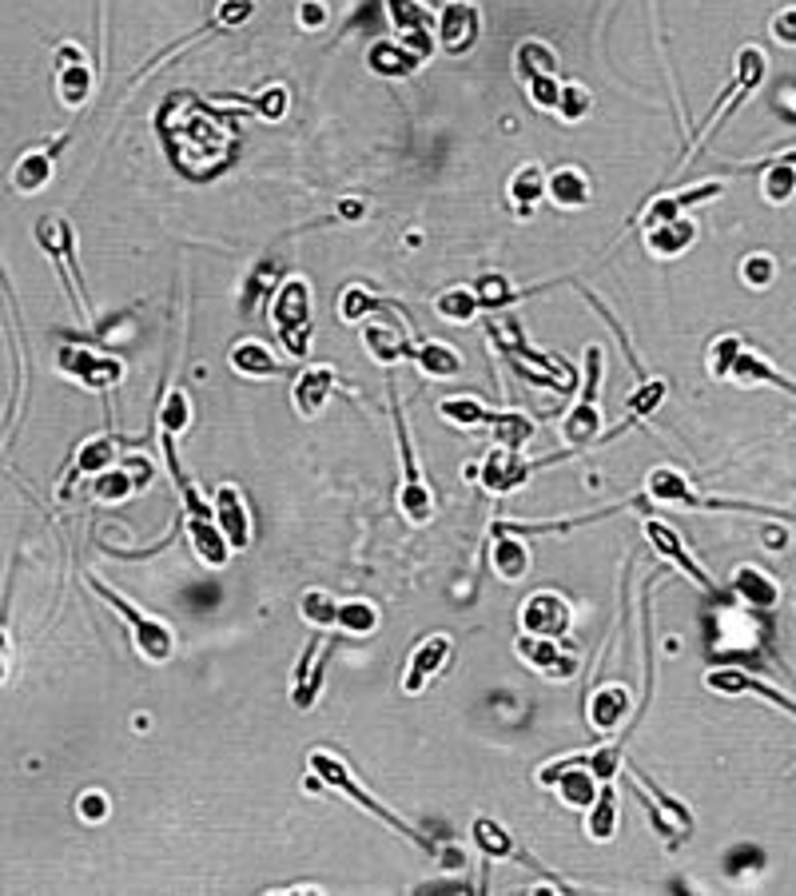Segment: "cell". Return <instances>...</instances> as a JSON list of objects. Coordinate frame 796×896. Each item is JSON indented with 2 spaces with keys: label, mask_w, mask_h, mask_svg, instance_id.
I'll list each match as a JSON object with an SVG mask.
<instances>
[{
  "label": "cell",
  "mask_w": 796,
  "mask_h": 896,
  "mask_svg": "<svg viewBox=\"0 0 796 896\" xmlns=\"http://www.w3.org/2000/svg\"><path fill=\"white\" fill-rule=\"evenodd\" d=\"M470 837H474V845H478V853L491 857V861L534 864V857H526L522 849H518V841L510 837V829H506V825H498L494 817H474V825H470Z\"/></svg>",
  "instance_id": "obj_28"
},
{
  "label": "cell",
  "mask_w": 796,
  "mask_h": 896,
  "mask_svg": "<svg viewBox=\"0 0 796 896\" xmlns=\"http://www.w3.org/2000/svg\"><path fill=\"white\" fill-rule=\"evenodd\" d=\"M247 104H252L255 112H259L263 120H279V116H284L287 112V88H263L259 96H252L247 100Z\"/></svg>",
  "instance_id": "obj_52"
},
{
  "label": "cell",
  "mask_w": 796,
  "mask_h": 896,
  "mask_svg": "<svg viewBox=\"0 0 796 896\" xmlns=\"http://www.w3.org/2000/svg\"><path fill=\"white\" fill-rule=\"evenodd\" d=\"M252 12H255V0H219L216 24H223V28H235V24L252 21Z\"/></svg>",
  "instance_id": "obj_54"
},
{
  "label": "cell",
  "mask_w": 796,
  "mask_h": 896,
  "mask_svg": "<svg viewBox=\"0 0 796 896\" xmlns=\"http://www.w3.org/2000/svg\"><path fill=\"white\" fill-rule=\"evenodd\" d=\"M601 375H605V351H601L598 343H589L578 403L569 406V415L562 418V427H557L566 450H586L589 443H598V435H601V406H598Z\"/></svg>",
  "instance_id": "obj_7"
},
{
  "label": "cell",
  "mask_w": 796,
  "mask_h": 896,
  "mask_svg": "<svg viewBox=\"0 0 796 896\" xmlns=\"http://www.w3.org/2000/svg\"><path fill=\"white\" fill-rule=\"evenodd\" d=\"M9 654H12V645H9V634L0 630V681L9 678Z\"/></svg>",
  "instance_id": "obj_58"
},
{
  "label": "cell",
  "mask_w": 796,
  "mask_h": 896,
  "mask_svg": "<svg viewBox=\"0 0 796 896\" xmlns=\"http://www.w3.org/2000/svg\"><path fill=\"white\" fill-rule=\"evenodd\" d=\"M741 279L749 287H757V291H761V287H769L773 284V260H769V255H749V260L741 263Z\"/></svg>",
  "instance_id": "obj_53"
},
{
  "label": "cell",
  "mask_w": 796,
  "mask_h": 896,
  "mask_svg": "<svg viewBox=\"0 0 796 896\" xmlns=\"http://www.w3.org/2000/svg\"><path fill=\"white\" fill-rule=\"evenodd\" d=\"M438 415L447 418V423H454V427L482 430V427H491L494 411H491V406H482L474 394H450V399L438 403Z\"/></svg>",
  "instance_id": "obj_39"
},
{
  "label": "cell",
  "mask_w": 796,
  "mask_h": 896,
  "mask_svg": "<svg viewBox=\"0 0 796 896\" xmlns=\"http://www.w3.org/2000/svg\"><path fill=\"white\" fill-rule=\"evenodd\" d=\"M331 650H335V634L331 630H315L311 642H307L303 657H299V669L291 678V705L295 710H311L319 698V689L327 681V662Z\"/></svg>",
  "instance_id": "obj_12"
},
{
  "label": "cell",
  "mask_w": 796,
  "mask_h": 896,
  "mask_svg": "<svg viewBox=\"0 0 796 896\" xmlns=\"http://www.w3.org/2000/svg\"><path fill=\"white\" fill-rule=\"evenodd\" d=\"M77 813H80V820H104L108 817V793H100V789H88L84 797L77 801Z\"/></svg>",
  "instance_id": "obj_56"
},
{
  "label": "cell",
  "mask_w": 796,
  "mask_h": 896,
  "mask_svg": "<svg viewBox=\"0 0 796 896\" xmlns=\"http://www.w3.org/2000/svg\"><path fill=\"white\" fill-rule=\"evenodd\" d=\"M391 415H394V438H399V459H403V486H399V510L411 526H426L435 518L438 498L435 491L426 486V474L415 459V443H411V427H406V415L399 406V394L391 391Z\"/></svg>",
  "instance_id": "obj_8"
},
{
  "label": "cell",
  "mask_w": 796,
  "mask_h": 896,
  "mask_svg": "<svg viewBox=\"0 0 796 896\" xmlns=\"http://www.w3.org/2000/svg\"><path fill=\"white\" fill-rule=\"evenodd\" d=\"M136 491H140V479H136L128 467H108L104 474H96V479H92V498H96V503H104V506L128 503Z\"/></svg>",
  "instance_id": "obj_40"
},
{
  "label": "cell",
  "mask_w": 796,
  "mask_h": 896,
  "mask_svg": "<svg viewBox=\"0 0 796 896\" xmlns=\"http://www.w3.org/2000/svg\"><path fill=\"white\" fill-rule=\"evenodd\" d=\"M450 657V634H430L411 650L406 657V669H403V693H423L430 686V678H438V669L447 666Z\"/></svg>",
  "instance_id": "obj_23"
},
{
  "label": "cell",
  "mask_w": 796,
  "mask_h": 896,
  "mask_svg": "<svg viewBox=\"0 0 796 896\" xmlns=\"http://www.w3.org/2000/svg\"><path fill=\"white\" fill-rule=\"evenodd\" d=\"M630 710H633L630 689L618 686V681H610V686H601V689H593V693H589L586 722H589V730H593V733L610 737V733H618L625 725Z\"/></svg>",
  "instance_id": "obj_25"
},
{
  "label": "cell",
  "mask_w": 796,
  "mask_h": 896,
  "mask_svg": "<svg viewBox=\"0 0 796 896\" xmlns=\"http://www.w3.org/2000/svg\"><path fill=\"white\" fill-rule=\"evenodd\" d=\"M36 243H41L44 252H48V260H56V263H65V267H72V279H77V291H80V267H77V260H72V228H68V219L65 216H44V219H36ZM84 299V296H80ZM88 303V299H84Z\"/></svg>",
  "instance_id": "obj_31"
},
{
  "label": "cell",
  "mask_w": 796,
  "mask_h": 896,
  "mask_svg": "<svg viewBox=\"0 0 796 896\" xmlns=\"http://www.w3.org/2000/svg\"><path fill=\"white\" fill-rule=\"evenodd\" d=\"M228 363H231V371L243 375V379H272V375L284 371L279 355H275V351L267 347V343H259V340L235 343V347L228 351Z\"/></svg>",
  "instance_id": "obj_30"
},
{
  "label": "cell",
  "mask_w": 796,
  "mask_h": 896,
  "mask_svg": "<svg viewBox=\"0 0 796 896\" xmlns=\"http://www.w3.org/2000/svg\"><path fill=\"white\" fill-rule=\"evenodd\" d=\"M761 192L769 204H788L796 196V156H781L773 164H764Z\"/></svg>",
  "instance_id": "obj_42"
},
{
  "label": "cell",
  "mask_w": 796,
  "mask_h": 896,
  "mask_svg": "<svg viewBox=\"0 0 796 896\" xmlns=\"http://www.w3.org/2000/svg\"><path fill=\"white\" fill-rule=\"evenodd\" d=\"M379 311V299L371 296V287L362 284H350L347 291H343V299H338V319L343 323H362L367 315H374Z\"/></svg>",
  "instance_id": "obj_49"
},
{
  "label": "cell",
  "mask_w": 796,
  "mask_h": 896,
  "mask_svg": "<svg viewBox=\"0 0 796 896\" xmlns=\"http://www.w3.org/2000/svg\"><path fill=\"white\" fill-rule=\"evenodd\" d=\"M88 590L96 594L104 606H108L112 613H120L124 622L131 625V642H136V654L143 657V662H152V666H168L175 654V634L172 625L160 622V618H152V613L136 610V601H128L124 594H116L108 586V582H100L96 574H88Z\"/></svg>",
  "instance_id": "obj_4"
},
{
  "label": "cell",
  "mask_w": 796,
  "mask_h": 896,
  "mask_svg": "<svg viewBox=\"0 0 796 896\" xmlns=\"http://www.w3.org/2000/svg\"><path fill=\"white\" fill-rule=\"evenodd\" d=\"M315 303H311V284L303 275H287L284 287L272 299V328L275 340L284 343L291 359H303L311 351V335H315Z\"/></svg>",
  "instance_id": "obj_6"
},
{
  "label": "cell",
  "mask_w": 796,
  "mask_h": 896,
  "mask_svg": "<svg viewBox=\"0 0 796 896\" xmlns=\"http://www.w3.org/2000/svg\"><path fill=\"white\" fill-rule=\"evenodd\" d=\"M435 311L438 319H447V323H474L482 303L478 296H474V287H450V291H442V296L435 299Z\"/></svg>",
  "instance_id": "obj_45"
},
{
  "label": "cell",
  "mask_w": 796,
  "mask_h": 896,
  "mask_svg": "<svg viewBox=\"0 0 796 896\" xmlns=\"http://www.w3.org/2000/svg\"><path fill=\"white\" fill-rule=\"evenodd\" d=\"M569 761H574V766H586L598 781H613V777L625 769L622 745H601V749H593V754H574Z\"/></svg>",
  "instance_id": "obj_48"
},
{
  "label": "cell",
  "mask_w": 796,
  "mask_h": 896,
  "mask_svg": "<svg viewBox=\"0 0 796 896\" xmlns=\"http://www.w3.org/2000/svg\"><path fill=\"white\" fill-rule=\"evenodd\" d=\"M732 594H737L745 606H757V610H769V606H776V598H781L776 582L757 566H741L732 574Z\"/></svg>",
  "instance_id": "obj_36"
},
{
  "label": "cell",
  "mask_w": 796,
  "mask_h": 896,
  "mask_svg": "<svg viewBox=\"0 0 796 896\" xmlns=\"http://www.w3.org/2000/svg\"><path fill=\"white\" fill-rule=\"evenodd\" d=\"M613 832H618V793L610 781H601L598 797L586 809V837L589 841H613Z\"/></svg>",
  "instance_id": "obj_35"
},
{
  "label": "cell",
  "mask_w": 796,
  "mask_h": 896,
  "mask_svg": "<svg viewBox=\"0 0 796 896\" xmlns=\"http://www.w3.org/2000/svg\"><path fill=\"white\" fill-rule=\"evenodd\" d=\"M705 686L713 689V693H757V698H764V701H773V705H781V710H788L796 717V701H788L785 693H776L773 686H764V681H757V678H749L745 669H710L705 674Z\"/></svg>",
  "instance_id": "obj_29"
},
{
  "label": "cell",
  "mask_w": 796,
  "mask_h": 896,
  "mask_svg": "<svg viewBox=\"0 0 796 896\" xmlns=\"http://www.w3.org/2000/svg\"><path fill=\"white\" fill-rule=\"evenodd\" d=\"M187 427H192V399H187L184 387H172L164 394V403H160V435L180 438Z\"/></svg>",
  "instance_id": "obj_46"
},
{
  "label": "cell",
  "mask_w": 796,
  "mask_h": 896,
  "mask_svg": "<svg viewBox=\"0 0 796 896\" xmlns=\"http://www.w3.org/2000/svg\"><path fill=\"white\" fill-rule=\"evenodd\" d=\"M411 363H415L426 379H459V375L466 371V363H462L459 351L450 347V343H438V340L418 343V347L411 351Z\"/></svg>",
  "instance_id": "obj_32"
},
{
  "label": "cell",
  "mask_w": 796,
  "mask_h": 896,
  "mask_svg": "<svg viewBox=\"0 0 796 896\" xmlns=\"http://www.w3.org/2000/svg\"><path fill=\"white\" fill-rule=\"evenodd\" d=\"M387 16H391V28L415 56H430L435 53V12L426 9L423 0H387Z\"/></svg>",
  "instance_id": "obj_19"
},
{
  "label": "cell",
  "mask_w": 796,
  "mask_h": 896,
  "mask_svg": "<svg viewBox=\"0 0 796 896\" xmlns=\"http://www.w3.org/2000/svg\"><path fill=\"white\" fill-rule=\"evenodd\" d=\"M697 240V223L689 216H677L657 223V228H645V252L657 255V260H677L681 252H689Z\"/></svg>",
  "instance_id": "obj_27"
},
{
  "label": "cell",
  "mask_w": 796,
  "mask_h": 896,
  "mask_svg": "<svg viewBox=\"0 0 796 896\" xmlns=\"http://www.w3.org/2000/svg\"><path fill=\"white\" fill-rule=\"evenodd\" d=\"M637 503H657V506H681V510H741V514H764V518H785L796 522V514L773 510V506H753V503H729V498H710L701 494L693 482L673 467H654L645 474V494Z\"/></svg>",
  "instance_id": "obj_2"
},
{
  "label": "cell",
  "mask_w": 796,
  "mask_h": 896,
  "mask_svg": "<svg viewBox=\"0 0 796 896\" xmlns=\"http://www.w3.org/2000/svg\"><path fill=\"white\" fill-rule=\"evenodd\" d=\"M514 654H518V662H526V666L538 669L550 681H569L578 674V645L569 642V637L518 634L514 637Z\"/></svg>",
  "instance_id": "obj_10"
},
{
  "label": "cell",
  "mask_w": 796,
  "mask_h": 896,
  "mask_svg": "<svg viewBox=\"0 0 796 896\" xmlns=\"http://www.w3.org/2000/svg\"><path fill=\"white\" fill-rule=\"evenodd\" d=\"M514 72L518 80L526 84L534 108L542 112H554L557 108V96H562V80H557V56L550 44L542 41H522L514 48Z\"/></svg>",
  "instance_id": "obj_9"
},
{
  "label": "cell",
  "mask_w": 796,
  "mask_h": 896,
  "mask_svg": "<svg viewBox=\"0 0 796 896\" xmlns=\"http://www.w3.org/2000/svg\"><path fill=\"white\" fill-rule=\"evenodd\" d=\"M295 16H299L303 28H323V24H327V4H323V0H303Z\"/></svg>",
  "instance_id": "obj_57"
},
{
  "label": "cell",
  "mask_w": 796,
  "mask_h": 896,
  "mask_svg": "<svg viewBox=\"0 0 796 896\" xmlns=\"http://www.w3.org/2000/svg\"><path fill=\"white\" fill-rule=\"evenodd\" d=\"M116 447H120V443L112 435L88 438L77 455V479H96V474H104L108 467H116Z\"/></svg>",
  "instance_id": "obj_43"
},
{
  "label": "cell",
  "mask_w": 796,
  "mask_h": 896,
  "mask_svg": "<svg viewBox=\"0 0 796 896\" xmlns=\"http://www.w3.org/2000/svg\"><path fill=\"white\" fill-rule=\"evenodd\" d=\"M518 625H522V634H534V637H569L574 606L557 590H538L522 601Z\"/></svg>",
  "instance_id": "obj_14"
},
{
  "label": "cell",
  "mask_w": 796,
  "mask_h": 896,
  "mask_svg": "<svg viewBox=\"0 0 796 896\" xmlns=\"http://www.w3.org/2000/svg\"><path fill=\"white\" fill-rule=\"evenodd\" d=\"M534 418L522 415V411H494L491 418V438L494 447H510V450H522L530 438H534Z\"/></svg>",
  "instance_id": "obj_38"
},
{
  "label": "cell",
  "mask_w": 796,
  "mask_h": 896,
  "mask_svg": "<svg viewBox=\"0 0 796 896\" xmlns=\"http://www.w3.org/2000/svg\"><path fill=\"white\" fill-rule=\"evenodd\" d=\"M482 36V12L474 0H447L435 16V41L447 56H466Z\"/></svg>",
  "instance_id": "obj_11"
},
{
  "label": "cell",
  "mask_w": 796,
  "mask_h": 896,
  "mask_svg": "<svg viewBox=\"0 0 796 896\" xmlns=\"http://www.w3.org/2000/svg\"><path fill=\"white\" fill-rule=\"evenodd\" d=\"M379 606L367 598H350V601H338V618H335V630L338 634H350V637H367L379 630Z\"/></svg>",
  "instance_id": "obj_37"
},
{
  "label": "cell",
  "mask_w": 796,
  "mask_h": 896,
  "mask_svg": "<svg viewBox=\"0 0 796 896\" xmlns=\"http://www.w3.org/2000/svg\"><path fill=\"white\" fill-rule=\"evenodd\" d=\"M589 108H593V92H589L586 84H562V96H557V108H554L557 120L578 124Z\"/></svg>",
  "instance_id": "obj_50"
},
{
  "label": "cell",
  "mask_w": 796,
  "mask_h": 896,
  "mask_svg": "<svg viewBox=\"0 0 796 896\" xmlns=\"http://www.w3.org/2000/svg\"><path fill=\"white\" fill-rule=\"evenodd\" d=\"M486 331H491L494 347L514 363V371L522 375V379H530V383H538V387H550V391H569V387H574L566 379V367H562V363H554L550 355L530 347L522 323H518L514 315L498 311V315L486 323Z\"/></svg>",
  "instance_id": "obj_3"
},
{
  "label": "cell",
  "mask_w": 796,
  "mask_h": 896,
  "mask_svg": "<svg viewBox=\"0 0 796 896\" xmlns=\"http://www.w3.org/2000/svg\"><path fill=\"white\" fill-rule=\"evenodd\" d=\"M491 566L503 582H522L534 566V554L526 547L522 538L506 530V526H494L491 530Z\"/></svg>",
  "instance_id": "obj_26"
},
{
  "label": "cell",
  "mask_w": 796,
  "mask_h": 896,
  "mask_svg": "<svg viewBox=\"0 0 796 896\" xmlns=\"http://www.w3.org/2000/svg\"><path fill=\"white\" fill-rule=\"evenodd\" d=\"M307 766H311V773H315L319 781H323V785L338 789L343 797H350L362 813H371L374 820H382V825H387L391 832H399V837H406V841H415L418 849H426V853H438V845H435V841H426L423 832L411 829V825H406V820L399 817V813H391L379 797H371V793H367V789H362L359 781L350 777V769H347V761H343V757H335L331 749H311V757H307Z\"/></svg>",
  "instance_id": "obj_1"
},
{
  "label": "cell",
  "mask_w": 796,
  "mask_h": 896,
  "mask_svg": "<svg viewBox=\"0 0 796 896\" xmlns=\"http://www.w3.org/2000/svg\"><path fill=\"white\" fill-rule=\"evenodd\" d=\"M645 542L657 550L661 558H669L673 566H681V574H689V578L697 582L701 590L705 594H720L717 590V582L705 574V566H701L697 558L689 554L685 550V542H681V535H677L673 526H666V522H657V518H645Z\"/></svg>",
  "instance_id": "obj_21"
},
{
  "label": "cell",
  "mask_w": 796,
  "mask_h": 896,
  "mask_svg": "<svg viewBox=\"0 0 796 896\" xmlns=\"http://www.w3.org/2000/svg\"><path fill=\"white\" fill-rule=\"evenodd\" d=\"M362 328V347H367V355H371L379 367H399L403 359H411V335H406V328L399 323L394 315H387V311H374V315H367L359 323Z\"/></svg>",
  "instance_id": "obj_15"
},
{
  "label": "cell",
  "mask_w": 796,
  "mask_h": 896,
  "mask_svg": "<svg viewBox=\"0 0 796 896\" xmlns=\"http://www.w3.org/2000/svg\"><path fill=\"white\" fill-rule=\"evenodd\" d=\"M53 72H56V96L65 108H84L88 96H92V65L80 44H60L53 56Z\"/></svg>",
  "instance_id": "obj_18"
},
{
  "label": "cell",
  "mask_w": 796,
  "mask_h": 896,
  "mask_svg": "<svg viewBox=\"0 0 796 896\" xmlns=\"http://www.w3.org/2000/svg\"><path fill=\"white\" fill-rule=\"evenodd\" d=\"M545 196L554 199L557 208H586L593 199V187H589V175L581 168H557L545 175Z\"/></svg>",
  "instance_id": "obj_33"
},
{
  "label": "cell",
  "mask_w": 796,
  "mask_h": 896,
  "mask_svg": "<svg viewBox=\"0 0 796 896\" xmlns=\"http://www.w3.org/2000/svg\"><path fill=\"white\" fill-rule=\"evenodd\" d=\"M710 375L720 379V383H737V387H781V391L796 394V383L776 371L773 363L764 359L761 351L745 347L737 335H720L710 347Z\"/></svg>",
  "instance_id": "obj_5"
},
{
  "label": "cell",
  "mask_w": 796,
  "mask_h": 896,
  "mask_svg": "<svg viewBox=\"0 0 796 896\" xmlns=\"http://www.w3.org/2000/svg\"><path fill=\"white\" fill-rule=\"evenodd\" d=\"M538 785L542 789H557V797L566 801L569 809H589L593 797H598V777L589 773L586 766H574L569 757H557L550 766L538 769Z\"/></svg>",
  "instance_id": "obj_17"
},
{
  "label": "cell",
  "mask_w": 796,
  "mask_h": 896,
  "mask_svg": "<svg viewBox=\"0 0 796 896\" xmlns=\"http://www.w3.org/2000/svg\"><path fill=\"white\" fill-rule=\"evenodd\" d=\"M506 192H510L514 208H518V216H530L534 211V204L545 196V172L538 164H522L518 172L510 175V184H506Z\"/></svg>",
  "instance_id": "obj_41"
},
{
  "label": "cell",
  "mask_w": 796,
  "mask_h": 896,
  "mask_svg": "<svg viewBox=\"0 0 796 896\" xmlns=\"http://www.w3.org/2000/svg\"><path fill=\"white\" fill-rule=\"evenodd\" d=\"M68 143V136H56V140L41 143V148H28V152L12 164L9 172V184L21 192V196H36V192H44V187L53 184L56 175V156H60V148Z\"/></svg>",
  "instance_id": "obj_20"
},
{
  "label": "cell",
  "mask_w": 796,
  "mask_h": 896,
  "mask_svg": "<svg viewBox=\"0 0 796 896\" xmlns=\"http://www.w3.org/2000/svg\"><path fill=\"white\" fill-rule=\"evenodd\" d=\"M542 467V462H526L522 450H510V447H494L486 459H482L478 467V482L482 491L494 494V498H503V494H514L522 491L526 482L534 479V470Z\"/></svg>",
  "instance_id": "obj_16"
},
{
  "label": "cell",
  "mask_w": 796,
  "mask_h": 896,
  "mask_svg": "<svg viewBox=\"0 0 796 896\" xmlns=\"http://www.w3.org/2000/svg\"><path fill=\"white\" fill-rule=\"evenodd\" d=\"M474 296H478V303L486 307V311H503L506 303L518 299V291H510V284H506L503 275H486V279L474 284Z\"/></svg>",
  "instance_id": "obj_51"
},
{
  "label": "cell",
  "mask_w": 796,
  "mask_h": 896,
  "mask_svg": "<svg viewBox=\"0 0 796 896\" xmlns=\"http://www.w3.org/2000/svg\"><path fill=\"white\" fill-rule=\"evenodd\" d=\"M56 371L77 379L80 387H92V391H108L124 379V363L112 359V355H96L88 347H60L56 351Z\"/></svg>",
  "instance_id": "obj_13"
},
{
  "label": "cell",
  "mask_w": 796,
  "mask_h": 896,
  "mask_svg": "<svg viewBox=\"0 0 796 896\" xmlns=\"http://www.w3.org/2000/svg\"><path fill=\"white\" fill-rule=\"evenodd\" d=\"M299 618H303L311 630H335L338 601L331 598L327 590H307L303 601H299Z\"/></svg>",
  "instance_id": "obj_47"
},
{
  "label": "cell",
  "mask_w": 796,
  "mask_h": 896,
  "mask_svg": "<svg viewBox=\"0 0 796 896\" xmlns=\"http://www.w3.org/2000/svg\"><path fill=\"white\" fill-rule=\"evenodd\" d=\"M367 65H371V72H379V77L399 80V77H411V72L423 65V56L411 53L403 41H379V44H371Z\"/></svg>",
  "instance_id": "obj_34"
},
{
  "label": "cell",
  "mask_w": 796,
  "mask_h": 896,
  "mask_svg": "<svg viewBox=\"0 0 796 896\" xmlns=\"http://www.w3.org/2000/svg\"><path fill=\"white\" fill-rule=\"evenodd\" d=\"M769 33H773L776 44H785V48H796V4H788V9H781L773 16V24H769Z\"/></svg>",
  "instance_id": "obj_55"
},
{
  "label": "cell",
  "mask_w": 796,
  "mask_h": 896,
  "mask_svg": "<svg viewBox=\"0 0 796 896\" xmlns=\"http://www.w3.org/2000/svg\"><path fill=\"white\" fill-rule=\"evenodd\" d=\"M211 510H216V526L223 530L231 550L252 547V514H247V503H243L240 486L219 482L216 494H211Z\"/></svg>",
  "instance_id": "obj_22"
},
{
  "label": "cell",
  "mask_w": 796,
  "mask_h": 896,
  "mask_svg": "<svg viewBox=\"0 0 796 896\" xmlns=\"http://www.w3.org/2000/svg\"><path fill=\"white\" fill-rule=\"evenodd\" d=\"M335 383H338V375H335V367H327V363H315V367L299 371L291 383L295 411H299L303 418H319L323 415V406H327V399L335 394Z\"/></svg>",
  "instance_id": "obj_24"
},
{
  "label": "cell",
  "mask_w": 796,
  "mask_h": 896,
  "mask_svg": "<svg viewBox=\"0 0 796 896\" xmlns=\"http://www.w3.org/2000/svg\"><path fill=\"white\" fill-rule=\"evenodd\" d=\"M666 394H669V383H666V379H645V383L630 394V418H625L622 427L613 430L610 438H618L625 427H633V423H642V418L657 415V406L666 403Z\"/></svg>",
  "instance_id": "obj_44"
}]
</instances>
